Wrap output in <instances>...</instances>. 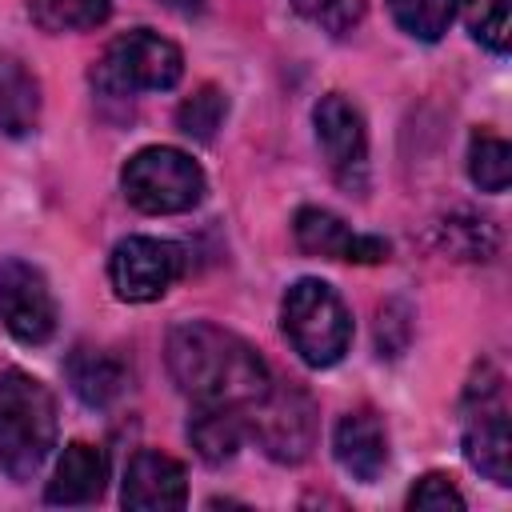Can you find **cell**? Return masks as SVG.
I'll return each mask as SVG.
<instances>
[{"label": "cell", "mask_w": 512, "mask_h": 512, "mask_svg": "<svg viewBox=\"0 0 512 512\" xmlns=\"http://www.w3.org/2000/svg\"><path fill=\"white\" fill-rule=\"evenodd\" d=\"M168 372L196 408L248 412L272 384L260 352L208 320H188L168 332Z\"/></svg>", "instance_id": "cell-1"}, {"label": "cell", "mask_w": 512, "mask_h": 512, "mask_svg": "<svg viewBox=\"0 0 512 512\" xmlns=\"http://www.w3.org/2000/svg\"><path fill=\"white\" fill-rule=\"evenodd\" d=\"M56 448V400L52 392L20 372H0V468L12 480H32Z\"/></svg>", "instance_id": "cell-2"}, {"label": "cell", "mask_w": 512, "mask_h": 512, "mask_svg": "<svg viewBox=\"0 0 512 512\" xmlns=\"http://www.w3.org/2000/svg\"><path fill=\"white\" fill-rule=\"evenodd\" d=\"M280 328L308 368H332L352 344V316L332 284L304 276L280 300Z\"/></svg>", "instance_id": "cell-3"}, {"label": "cell", "mask_w": 512, "mask_h": 512, "mask_svg": "<svg viewBox=\"0 0 512 512\" xmlns=\"http://www.w3.org/2000/svg\"><path fill=\"white\" fill-rule=\"evenodd\" d=\"M120 188L132 208L148 216H176L192 212L204 200V172L188 152L148 144L120 168Z\"/></svg>", "instance_id": "cell-4"}, {"label": "cell", "mask_w": 512, "mask_h": 512, "mask_svg": "<svg viewBox=\"0 0 512 512\" xmlns=\"http://www.w3.org/2000/svg\"><path fill=\"white\" fill-rule=\"evenodd\" d=\"M180 76H184V52L152 28H132L116 36L92 68V84L108 96L168 92L180 84Z\"/></svg>", "instance_id": "cell-5"}, {"label": "cell", "mask_w": 512, "mask_h": 512, "mask_svg": "<svg viewBox=\"0 0 512 512\" xmlns=\"http://www.w3.org/2000/svg\"><path fill=\"white\" fill-rule=\"evenodd\" d=\"M248 432L276 464H300L316 448V404L300 384H268L264 396L244 412Z\"/></svg>", "instance_id": "cell-6"}, {"label": "cell", "mask_w": 512, "mask_h": 512, "mask_svg": "<svg viewBox=\"0 0 512 512\" xmlns=\"http://www.w3.org/2000/svg\"><path fill=\"white\" fill-rule=\"evenodd\" d=\"M464 460L492 484H512V428L500 400V376L484 368V384L472 380L464 396Z\"/></svg>", "instance_id": "cell-7"}, {"label": "cell", "mask_w": 512, "mask_h": 512, "mask_svg": "<svg viewBox=\"0 0 512 512\" xmlns=\"http://www.w3.org/2000/svg\"><path fill=\"white\" fill-rule=\"evenodd\" d=\"M180 276H184V248L160 236H124L108 256V280L124 304H152Z\"/></svg>", "instance_id": "cell-8"}, {"label": "cell", "mask_w": 512, "mask_h": 512, "mask_svg": "<svg viewBox=\"0 0 512 512\" xmlns=\"http://www.w3.org/2000/svg\"><path fill=\"white\" fill-rule=\"evenodd\" d=\"M312 124H316V144H320L332 176L344 188L364 192V184H368V132H364L360 108L348 96L328 92L312 108Z\"/></svg>", "instance_id": "cell-9"}, {"label": "cell", "mask_w": 512, "mask_h": 512, "mask_svg": "<svg viewBox=\"0 0 512 512\" xmlns=\"http://www.w3.org/2000/svg\"><path fill=\"white\" fill-rule=\"evenodd\" d=\"M60 320L56 296L40 268L28 260H4L0 264V324L20 344H44L52 340Z\"/></svg>", "instance_id": "cell-10"}, {"label": "cell", "mask_w": 512, "mask_h": 512, "mask_svg": "<svg viewBox=\"0 0 512 512\" xmlns=\"http://www.w3.org/2000/svg\"><path fill=\"white\" fill-rule=\"evenodd\" d=\"M296 244L308 256H324V260H348V264H380L388 260V240L380 236H360L352 232L336 212L328 208H300L292 220Z\"/></svg>", "instance_id": "cell-11"}, {"label": "cell", "mask_w": 512, "mask_h": 512, "mask_svg": "<svg viewBox=\"0 0 512 512\" xmlns=\"http://www.w3.org/2000/svg\"><path fill=\"white\" fill-rule=\"evenodd\" d=\"M120 500H124V508H132V512H172V508H184V500H188L184 464L172 460L168 452L140 448V452L128 460Z\"/></svg>", "instance_id": "cell-12"}, {"label": "cell", "mask_w": 512, "mask_h": 512, "mask_svg": "<svg viewBox=\"0 0 512 512\" xmlns=\"http://www.w3.org/2000/svg\"><path fill=\"white\" fill-rule=\"evenodd\" d=\"M332 452H336V464L360 480V484H372L384 464H388V432H384V420L372 412V408H352L340 416L336 432H332Z\"/></svg>", "instance_id": "cell-13"}, {"label": "cell", "mask_w": 512, "mask_h": 512, "mask_svg": "<svg viewBox=\"0 0 512 512\" xmlns=\"http://www.w3.org/2000/svg\"><path fill=\"white\" fill-rule=\"evenodd\" d=\"M104 480H108L104 452L88 440H72L56 460V472L44 488V500L48 504H92V500H100Z\"/></svg>", "instance_id": "cell-14"}, {"label": "cell", "mask_w": 512, "mask_h": 512, "mask_svg": "<svg viewBox=\"0 0 512 512\" xmlns=\"http://www.w3.org/2000/svg\"><path fill=\"white\" fill-rule=\"evenodd\" d=\"M64 372H68L72 392H76L88 408H108V404L124 392V364H120L112 352H104V348H92V344L72 348Z\"/></svg>", "instance_id": "cell-15"}, {"label": "cell", "mask_w": 512, "mask_h": 512, "mask_svg": "<svg viewBox=\"0 0 512 512\" xmlns=\"http://www.w3.org/2000/svg\"><path fill=\"white\" fill-rule=\"evenodd\" d=\"M40 120V80L16 56H0V132L28 136Z\"/></svg>", "instance_id": "cell-16"}, {"label": "cell", "mask_w": 512, "mask_h": 512, "mask_svg": "<svg viewBox=\"0 0 512 512\" xmlns=\"http://www.w3.org/2000/svg\"><path fill=\"white\" fill-rule=\"evenodd\" d=\"M248 436V420L240 408H196L188 420V440L204 464H224L240 452Z\"/></svg>", "instance_id": "cell-17"}, {"label": "cell", "mask_w": 512, "mask_h": 512, "mask_svg": "<svg viewBox=\"0 0 512 512\" xmlns=\"http://www.w3.org/2000/svg\"><path fill=\"white\" fill-rule=\"evenodd\" d=\"M112 12V0H28V16L40 32H88L104 24Z\"/></svg>", "instance_id": "cell-18"}, {"label": "cell", "mask_w": 512, "mask_h": 512, "mask_svg": "<svg viewBox=\"0 0 512 512\" xmlns=\"http://www.w3.org/2000/svg\"><path fill=\"white\" fill-rule=\"evenodd\" d=\"M468 176L480 192H504L512 184V148L496 132H472L468 140Z\"/></svg>", "instance_id": "cell-19"}, {"label": "cell", "mask_w": 512, "mask_h": 512, "mask_svg": "<svg viewBox=\"0 0 512 512\" xmlns=\"http://www.w3.org/2000/svg\"><path fill=\"white\" fill-rule=\"evenodd\" d=\"M392 20L412 36V40H440L456 16V0H388Z\"/></svg>", "instance_id": "cell-20"}, {"label": "cell", "mask_w": 512, "mask_h": 512, "mask_svg": "<svg viewBox=\"0 0 512 512\" xmlns=\"http://www.w3.org/2000/svg\"><path fill=\"white\" fill-rule=\"evenodd\" d=\"M464 24L476 44L504 56L512 44V0H464Z\"/></svg>", "instance_id": "cell-21"}, {"label": "cell", "mask_w": 512, "mask_h": 512, "mask_svg": "<svg viewBox=\"0 0 512 512\" xmlns=\"http://www.w3.org/2000/svg\"><path fill=\"white\" fill-rule=\"evenodd\" d=\"M224 116H228V96H224L216 84H204V88H196V92L176 108V128H180L184 136L208 144V140L216 136V128L224 124Z\"/></svg>", "instance_id": "cell-22"}, {"label": "cell", "mask_w": 512, "mask_h": 512, "mask_svg": "<svg viewBox=\"0 0 512 512\" xmlns=\"http://www.w3.org/2000/svg\"><path fill=\"white\" fill-rule=\"evenodd\" d=\"M440 236H444V248L456 252L460 260H488L496 252V232L488 220H476V216H452L440 224Z\"/></svg>", "instance_id": "cell-23"}, {"label": "cell", "mask_w": 512, "mask_h": 512, "mask_svg": "<svg viewBox=\"0 0 512 512\" xmlns=\"http://www.w3.org/2000/svg\"><path fill=\"white\" fill-rule=\"evenodd\" d=\"M292 8L304 20H312L316 28L332 32V36H344L364 20L368 0H292Z\"/></svg>", "instance_id": "cell-24"}, {"label": "cell", "mask_w": 512, "mask_h": 512, "mask_svg": "<svg viewBox=\"0 0 512 512\" xmlns=\"http://www.w3.org/2000/svg\"><path fill=\"white\" fill-rule=\"evenodd\" d=\"M408 508L416 512H460L464 508V496L456 492V484L440 472H428L416 480V488L408 492Z\"/></svg>", "instance_id": "cell-25"}, {"label": "cell", "mask_w": 512, "mask_h": 512, "mask_svg": "<svg viewBox=\"0 0 512 512\" xmlns=\"http://www.w3.org/2000/svg\"><path fill=\"white\" fill-rule=\"evenodd\" d=\"M164 8H172V12H180V16H192V12H200L204 8V0H160Z\"/></svg>", "instance_id": "cell-26"}]
</instances>
